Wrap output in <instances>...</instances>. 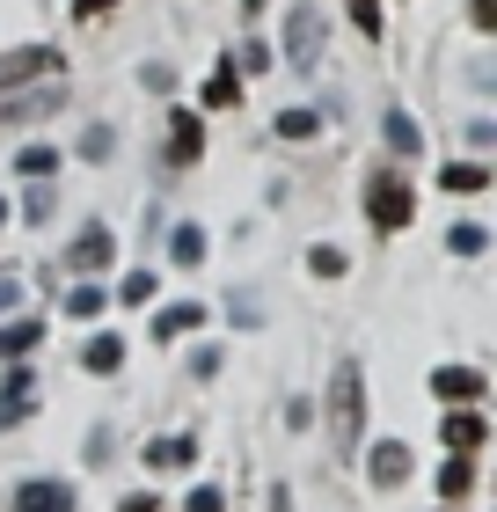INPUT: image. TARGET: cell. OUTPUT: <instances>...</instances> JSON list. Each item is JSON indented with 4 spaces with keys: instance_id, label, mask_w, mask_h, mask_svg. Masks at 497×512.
<instances>
[{
    "instance_id": "25",
    "label": "cell",
    "mask_w": 497,
    "mask_h": 512,
    "mask_svg": "<svg viewBox=\"0 0 497 512\" xmlns=\"http://www.w3.org/2000/svg\"><path fill=\"white\" fill-rule=\"evenodd\" d=\"M52 176H44V183H30V191H22V220H30V227H44V220H52Z\"/></svg>"
},
{
    "instance_id": "37",
    "label": "cell",
    "mask_w": 497,
    "mask_h": 512,
    "mask_svg": "<svg viewBox=\"0 0 497 512\" xmlns=\"http://www.w3.org/2000/svg\"><path fill=\"white\" fill-rule=\"evenodd\" d=\"M117 0H74V22H88V15H110Z\"/></svg>"
},
{
    "instance_id": "3",
    "label": "cell",
    "mask_w": 497,
    "mask_h": 512,
    "mask_svg": "<svg viewBox=\"0 0 497 512\" xmlns=\"http://www.w3.org/2000/svg\"><path fill=\"white\" fill-rule=\"evenodd\" d=\"M322 44H329V22H322L315 0H300V8L286 15V59H293V66H315Z\"/></svg>"
},
{
    "instance_id": "17",
    "label": "cell",
    "mask_w": 497,
    "mask_h": 512,
    "mask_svg": "<svg viewBox=\"0 0 497 512\" xmlns=\"http://www.w3.org/2000/svg\"><path fill=\"white\" fill-rule=\"evenodd\" d=\"M81 366H88V374H117V366H125V337H117V330H103V337H88V352H81Z\"/></svg>"
},
{
    "instance_id": "12",
    "label": "cell",
    "mask_w": 497,
    "mask_h": 512,
    "mask_svg": "<svg viewBox=\"0 0 497 512\" xmlns=\"http://www.w3.org/2000/svg\"><path fill=\"white\" fill-rule=\"evenodd\" d=\"M74 271H110V256H117V242H110V227H81L74 235Z\"/></svg>"
},
{
    "instance_id": "31",
    "label": "cell",
    "mask_w": 497,
    "mask_h": 512,
    "mask_svg": "<svg viewBox=\"0 0 497 512\" xmlns=\"http://www.w3.org/2000/svg\"><path fill=\"white\" fill-rule=\"evenodd\" d=\"M110 447H117V425H88V469H103Z\"/></svg>"
},
{
    "instance_id": "38",
    "label": "cell",
    "mask_w": 497,
    "mask_h": 512,
    "mask_svg": "<svg viewBox=\"0 0 497 512\" xmlns=\"http://www.w3.org/2000/svg\"><path fill=\"white\" fill-rule=\"evenodd\" d=\"M271 512H293V491H286V483H271Z\"/></svg>"
},
{
    "instance_id": "16",
    "label": "cell",
    "mask_w": 497,
    "mask_h": 512,
    "mask_svg": "<svg viewBox=\"0 0 497 512\" xmlns=\"http://www.w3.org/2000/svg\"><path fill=\"white\" fill-rule=\"evenodd\" d=\"M234 103H242V74H234V59H220L205 81V110H234Z\"/></svg>"
},
{
    "instance_id": "15",
    "label": "cell",
    "mask_w": 497,
    "mask_h": 512,
    "mask_svg": "<svg viewBox=\"0 0 497 512\" xmlns=\"http://www.w3.org/2000/svg\"><path fill=\"white\" fill-rule=\"evenodd\" d=\"M183 330H205V300H176V308H161V315H154V337H161V344L183 337Z\"/></svg>"
},
{
    "instance_id": "1",
    "label": "cell",
    "mask_w": 497,
    "mask_h": 512,
    "mask_svg": "<svg viewBox=\"0 0 497 512\" xmlns=\"http://www.w3.org/2000/svg\"><path fill=\"white\" fill-rule=\"evenodd\" d=\"M359 425H366V374L359 359H337V374H329V439H337V454L359 447Z\"/></svg>"
},
{
    "instance_id": "13",
    "label": "cell",
    "mask_w": 497,
    "mask_h": 512,
    "mask_svg": "<svg viewBox=\"0 0 497 512\" xmlns=\"http://www.w3.org/2000/svg\"><path fill=\"white\" fill-rule=\"evenodd\" d=\"M37 344H44V322H37V315H15V322H0V359H8V366H15V359H30Z\"/></svg>"
},
{
    "instance_id": "21",
    "label": "cell",
    "mask_w": 497,
    "mask_h": 512,
    "mask_svg": "<svg viewBox=\"0 0 497 512\" xmlns=\"http://www.w3.org/2000/svg\"><path fill=\"white\" fill-rule=\"evenodd\" d=\"M381 132H388V147H395L402 161H417V147H424V139H417V125L402 118V110H381Z\"/></svg>"
},
{
    "instance_id": "7",
    "label": "cell",
    "mask_w": 497,
    "mask_h": 512,
    "mask_svg": "<svg viewBox=\"0 0 497 512\" xmlns=\"http://www.w3.org/2000/svg\"><path fill=\"white\" fill-rule=\"evenodd\" d=\"M30 410H37V374H30V366L15 359V374L0 381V432H15L22 417H30Z\"/></svg>"
},
{
    "instance_id": "4",
    "label": "cell",
    "mask_w": 497,
    "mask_h": 512,
    "mask_svg": "<svg viewBox=\"0 0 497 512\" xmlns=\"http://www.w3.org/2000/svg\"><path fill=\"white\" fill-rule=\"evenodd\" d=\"M59 74V52L52 44H22V52H0V96H15L22 81H52Z\"/></svg>"
},
{
    "instance_id": "32",
    "label": "cell",
    "mask_w": 497,
    "mask_h": 512,
    "mask_svg": "<svg viewBox=\"0 0 497 512\" xmlns=\"http://www.w3.org/2000/svg\"><path fill=\"white\" fill-rule=\"evenodd\" d=\"M227 315H234V330H256V322H264V308H256V293H234V300H227Z\"/></svg>"
},
{
    "instance_id": "6",
    "label": "cell",
    "mask_w": 497,
    "mask_h": 512,
    "mask_svg": "<svg viewBox=\"0 0 497 512\" xmlns=\"http://www.w3.org/2000/svg\"><path fill=\"white\" fill-rule=\"evenodd\" d=\"M198 154H205V118L198 110H169V147H161V161H169V169H198Z\"/></svg>"
},
{
    "instance_id": "30",
    "label": "cell",
    "mask_w": 497,
    "mask_h": 512,
    "mask_svg": "<svg viewBox=\"0 0 497 512\" xmlns=\"http://www.w3.org/2000/svg\"><path fill=\"white\" fill-rule=\"evenodd\" d=\"M154 286H161L154 271H132L125 286H117V300H125V308H147V300H154Z\"/></svg>"
},
{
    "instance_id": "29",
    "label": "cell",
    "mask_w": 497,
    "mask_h": 512,
    "mask_svg": "<svg viewBox=\"0 0 497 512\" xmlns=\"http://www.w3.org/2000/svg\"><path fill=\"white\" fill-rule=\"evenodd\" d=\"M110 154H117V132L110 125H88L81 132V161H110Z\"/></svg>"
},
{
    "instance_id": "23",
    "label": "cell",
    "mask_w": 497,
    "mask_h": 512,
    "mask_svg": "<svg viewBox=\"0 0 497 512\" xmlns=\"http://www.w3.org/2000/svg\"><path fill=\"white\" fill-rule=\"evenodd\" d=\"M322 132V110L300 103V110H278V139H315Z\"/></svg>"
},
{
    "instance_id": "40",
    "label": "cell",
    "mask_w": 497,
    "mask_h": 512,
    "mask_svg": "<svg viewBox=\"0 0 497 512\" xmlns=\"http://www.w3.org/2000/svg\"><path fill=\"white\" fill-rule=\"evenodd\" d=\"M0 227H8V198H0Z\"/></svg>"
},
{
    "instance_id": "9",
    "label": "cell",
    "mask_w": 497,
    "mask_h": 512,
    "mask_svg": "<svg viewBox=\"0 0 497 512\" xmlns=\"http://www.w3.org/2000/svg\"><path fill=\"white\" fill-rule=\"evenodd\" d=\"M432 395H439V403H483V395H490V374H483V366H439V374H432Z\"/></svg>"
},
{
    "instance_id": "10",
    "label": "cell",
    "mask_w": 497,
    "mask_h": 512,
    "mask_svg": "<svg viewBox=\"0 0 497 512\" xmlns=\"http://www.w3.org/2000/svg\"><path fill=\"white\" fill-rule=\"evenodd\" d=\"M15 512H74V483H59V476L15 483Z\"/></svg>"
},
{
    "instance_id": "2",
    "label": "cell",
    "mask_w": 497,
    "mask_h": 512,
    "mask_svg": "<svg viewBox=\"0 0 497 512\" xmlns=\"http://www.w3.org/2000/svg\"><path fill=\"white\" fill-rule=\"evenodd\" d=\"M359 198H366V220L381 227V235H402V227H410V213H417V198H410V176H402V169H373Z\"/></svg>"
},
{
    "instance_id": "35",
    "label": "cell",
    "mask_w": 497,
    "mask_h": 512,
    "mask_svg": "<svg viewBox=\"0 0 497 512\" xmlns=\"http://www.w3.org/2000/svg\"><path fill=\"white\" fill-rule=\"evenodd\" d=\"M117 512H169V505H161V498H147V491H132V498L117 505Z\"/></svg>"
},
{
    "instance_id": "11",
    "label": "cell",
    "mask_w": 497,
    "mask_h": 512,
    "mask_svg": "<svg viewBox=\"0 0 497 512\" xmlns=\"http://www.w3.org/2000/svg\"><path fill=\"white\" fill-rule=\"evenodd\" d=\"M59 103H66V81L52 74V81H37L30 96H0V125H8V118H52Z\"/></svg>"
},
{
    "instance_id": "18",
    "label": "cell",
    "mask_w": 497,
    "mask_h": 512,
    "mask_svg": "<svg viewBox=\"0 0 497 512\" xmlns=\"http://www.w3.org/2000/svg\"><path fill=\"white\" fill-rule=\"evenodd\" d=\"M205 249H212V242H205V227H198V220H183L176 235H169V256H176L183 271H198V264H205Z\"/></svg>"
},
{
    "instance_id": "34",
    "label": "cell",
    "mask_w": 497,
    "mask_h": 512,
    "mask_svg": "<svg viewBox=\"0 0 497 512\" xmlns=\"http://www.w3.org/2000/svg\"><path fill=\"white\" fill-rule=\"evenodd\" d=\"M468 22H476V30H497V0H468Z\"/></svg>"
},
{
    "instance_id": "20",
    "label": "cell",
    "mask_w": 497,
    "mask_h": 512,
    "mask_svg": "<svg viewBox=\"0 0 497 512\" xmlns=\"http://www.w3.org/2000/svg\"><path fill=\"white\" fill-rule=\"evenodd\" d=\"M446 249H454V256H483L490 249V227L483 220H454V227H446Z\"/></svg>"
},
{
    "instance_id": "26",
    "label": "cell",
    "mask_w": 497,
    "mask_h": 512,
    "mask_svg": "<svg viewBox=\"0 0 497 512\" xmlns=\"http://www.w3.org/2000/svg\"><path fill=\"white\" fill-rule=\"evenodd\" d=\"M15 169H22V183H44V176L59 169V154H52V147H22V161H15Z\"/></svg>"
},
{
    "instance_id": "27",
    "label": "cell",
    "mask_w": 497,
    "mask_h": 512,
    "mask_svg": "<svg viewBox=\"0 0 497 512\" xmlns=\"http://www.w3.org/2000/svg\"><path fill=\"white\" fill-rule=\"evenodd\" d=\"M307 271H315V278H344V271H351V256H344V249H322V242H315V249H307Z\"/></svg>"
},
{
    "instance_id": "22",
    "label": "cell",
    "mask_w": 497,
    "mask_h": 512,
    "mask_svg": "<svg viewBox=\"0 0 497 512\" xmlns=\"http://www.w3.org/2000/svg\"><path fill=\"white\" fill-rule=\"evenodd\" d=\"M468 491H476V461L454 454V461L439 469V498H468Z\"/></svg>"
},
{
    "instance_id": "36",
    "label": "cell",
    "mask_w": 497,
    "mask_h": 512,
    "mask_svg": "<svg viewBox=\"0 0 497 512\" xmlns=\"http://www.w3.org/2000/svg\"><path fill=\"white\" fill-rule=\"evenodd\" d=\"M15 300H22V278H8V271H0V315H8Z\"/></svg>"
},
{
    "instance_id": "19",
    "label": "cell",
    "mask_w": 497,
    "mask_h": 512,
    "mask_svg": "<svg viewBox=\"0 0 497 512\" xmlns=\"http://www.w3.org/2000/svg\"><path fill=\"white\" fill-rule=\"evenodd\" d=\"M439 183H446V191H461V198H476V191H490V169H483V161H454V169H439Z\"/></svg>"
},
{
    "instance_id": "33",
    "label": "cell",
    "mask_w": 497,
    "mask_h": 512,
    "mask_svg": "<svg viewBox=\"0 0 497 512\" xmlns=\"http://www.w3.org/2000/svg\"><path fill=\"white\" fill-rule=\"evenodd\" d=\"M183 512H227V498H220V491H212V483H198V491H191V498H183Z\"/></svg>"
},
{
    "instance_id": "28",
    "label": "cell",
    "mask_w": 497,
    "mask_h": 512,
    "mask_svg": "<svg viewBox=\"0 0 497 512\" xmlns=\"http://www.w3.org/2000/svg\"><path fill=\"white\" fill-rule=\"evenodd\" d=\"M103 308H110V293H103V286H74V293H66V315H81V322H88V315H103Z\"/></svg>"
},
{
    "instance_id": "39",
    "label": "cell",
    "mask_w": 497,
    "mask_h": 512,
    "mask_svg": "<svg viewBox=\"0 0 497 512\" xmlns=\"http://www.w3.org/2000/svg\"><path fill=\"white\" fill-rule=\"evenodd\" d=\"M242 15H264V0H242Z\"/></svg>"
},
{
    "instance_id": "24",
    "label": "cell",
    "mask_w": 497,
    "mask_h": 512,
    "mask_svg": "<svg viewBox=\"0 0 497 512\" xmlns=\"http://www.w3.org/2000/svg\"><path fill=\"white\" fill-rule=\"evenodd\" d=\"M344 8H351V22H359V37H366V44H381V37H388V15H381V0H344Z\"/></svg>"
},
{
    "instance_id": "8",
    "label": "cell",
    "mask_w": 497,
    "mask_h": 512,
    "mask_svg": "<svg viewBox=\"0 0 497 512\" xmlns=\"http://www.w3.org/2000/svg\"><path fill=\"white\" fill-rule=\"evenodd\" d=\"M366 483L373 491H402V483H410V447H402V439H381V447L366 454Z\"/></svg>"
},
{
    "instance_id": "5",
    "label": "cell",
    "mask_w": 497,
    "mask_h": 512,
    "mask_svg": "<svg viewBox=\"0 0 497 512\" xmlns=\"http://www.w3.org/2000/svg\"><path fill=\"white\" fill-rule=\"evenodd\" d=\"M439 439H446L454 454H483V447H490V417H483L476 403H454V410L439 417Z\"/></svg>"
},
{
    "instance_id": "14",
    "label": "cell",
    "mask_w": 497,
    "mask_h": 512,
    "mask_svg": "<svg viewBox=\"0 0 497 512\" xmlns=\"http://www.w3.org/2000/svg\"><path fill=\"white\" fill-rule=\"evenodd\" d=\"M198 461V432H176V439H147V469H191Z\"/></svg>"
}]
</instances>
